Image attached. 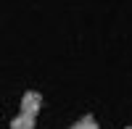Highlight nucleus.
Here are the masks:
<instances>
[{"label":"nucleus","instance_id":"obj_1","mask_svg":"<svg viewBox=\"0 0 132 129\" xmlns=\"http://www.w3.org/2000/svg\"><path fill=\"white\" fill-rule=\"evenodd\" d=\"M42 108V95L37 90H27L21 95V105H19V113L16 119L11 121L8 129H35L37 126V116Z\"/></svg>","mask_w":132,"mask_h":129},{"label":"nucleus","instance_id":"obj_2","mask_svg":"<svg viewBox=\"0 0 132 129\" xmlns=\"http://www.w3.org/2000/svg\"><path fill=\"white\" fill-rule=\"evenodd\" d=\"M69 129H101V126H98V119H95V116H82V119L74 121Z\"/></svg>","mask_w":132,"mask_h":129},{"label":"nucleus","instance_id":"obj_3","mask_svg":"<svg viewBox=\"0 0 132 129\" xmlns=\"http://www.w3.org/2000/svg\"><path fill=\"white\" fill-rule=\"evenodd\" d=\"M127 129H132V124H129V126H127Z\"/></svg>","mask_w":132,"mask_h":129}]
</instances>
